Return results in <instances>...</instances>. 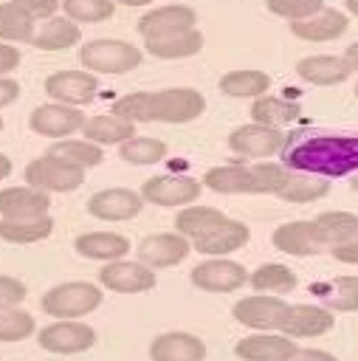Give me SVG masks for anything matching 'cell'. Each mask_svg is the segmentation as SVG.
<instances>
[{
    "label": "cell",
    "mask_w": 358,
    "mask_h": 361,
    "mask_svg": "<svg viewBox=\"0 0 358 361\" xmlns=\"http://www.w3.org/2000/svg\"><path fill=\"white\" fill-rule=\"evenodd\" d=\"M17 96H20V85L14 79H8V76H0V107L14 104Z\"/></svg>",
    "instance_id": "c3c4849f"
},
{
    "label": "cell",
    "mask_w": 358,
    "mask_h": 361,
    "mask_svg": "<svg viewBox=\"0 0 358 361\" xmlns=\"http://www.w3.org/2000/svg\"><path fill=\"white\" fill-rule=\"evenodd\" d=\"M48 155H54V158H59V161H68V164H73V166H79V169L96 166V164H101V158H104L101 147L93 144V141H87V138H85V141L59 138L56 144H51Z\"/></svg>",
    "instance_id": "d590c367"
},
{
    "label": "cell",
    "mask_w": 358,
    "mask_h": 361,
    "mask_svg": "<svg viewBox=\"0 0 358 361\" xmlns=\"http://www.w3.org/2000/svg\"><path fill=\"white\" fill-rule=\"evenodd\" d=\"M25 183L39 192H73L85 183V169L45 152L25 166Z\"/></svg>",
    "instance_id": "8992f818"
},
{
    "label": "cell",
    "mask_w": 358,
    "mask_h": 361,
    "mask_svg": "<svg viewBox=\"0 0 358 361\" xmlns=\"http://www.w3.org/2000/svg\"><path fill=\"white\" fill-rule=\"evenodd\" d=\"M34 316L17 307H0V341H23L34 333Z\"/></svg>",
    "instance_id": "b9f144b4"
},
{
    "label": "cell",
    "mask_w": 358,
    "mask_h": 361,
    "mask_svg": "<svg viewBox=\"0 0 358 361\" xmlns=\"http://www.w3.org/2000/svg\"><path fill=\"white\" fill-rule=\"evenodd\" d=\"M344 59L350 62V68H352V71H358V42H352V45L347 48V54H344Z\"/></svg>",
    "instance_id": "f907efd6"
},
{
    "label": "cell",
    "mask_w": 358,
    "mask_h": 361,
    "mask_svg": "<svg viewBox=\"0 0 358 361\" xmlns=\"http://www.w3.org/2000/svg\"><path fill=\"white\" fill-rule=\"evenodd\" d=\"M0 130H3V118H0Z\"/></svg>",
    "instance_id": "6f0895ef"
},
{
    "label": "cell",
    "mask_w": 358,
    "mask_h": 361,
    "mask_svg": "<svg viewBox=\"0 0 358 361\" xmlns=\"http://www.w3.org/2000/svg\"><path fill=\"white\" fill-rule=\"evenodd\" d=\"M344 3H347V11L358 17V0H344Z\"/></svg>",
    "instance_id": "db71d44e"
},
{
    "label": "cell",
    "mask_w": 358,
    "mask_h": 361,
    "mask_svg": "<svg viewBox=\"0 0 358 361\" xmlns=\"http://www.w3.org/2000/svg\"><path fill=\"white\" fill-rule=\"evenodd\" d=\"M76 251L87 259H121L130 251V240L124 234H113V231H85L76 237Z\"/></svg>",
    "instance_id": "4316f807"
},
{
    "label": "cell",
    "mask_w": 358,
    "mask_h": 361,
    "mask_svg": "<svg viewBox=\"0 0 358 361\" xmlns=\"http://www.w3.org/2000/svg\"><path fill=\"white\" fill-rule=\"evenodd\" d=\"M333 313L319 305H290L282 322V336L288 338H313L333 327Z\"/></svg>",
    "instance_id": "d6986e66"
},
{
    "label": "cell",
    "mask_w": 358,
    "mask_h": 361,
    "mask_svg": "<svg viewBox=\"0 0 358 361\" xmlns=\"http://www.w3.org/2000/svg\"><path fill=\"white\" fill-rule=\"evenodd\" d=\"M82 133H85V138L87 141H93V144H124L127 138H132L135 135V124L132 121H124V118H118V116H90V118H85V124H82Z\"/></svg>",
    "instance_id": "f1b7e54d"
},
{
    "label": "cell",
    "mask_w": 358,
    "mask_h": 361,
    "mask_svg": "<svg viewBox=\"0 0 358 361\" xmlns=\"http://www.w3.org/2000/svg\"><path fill=\"white\" fill-rule=\"evenodd\" d=\"M355 96H358V85H355Z\"/></svg>",
    "instance_id": "9f6ffc18"
},
{
    "label": "cell",
    "mask_w": 358,
    "mask_h": 361,
    "mask_svg": "<svg viewBox=\"0 0 358 361\" xmlns=\"http://www.w3.org/2000/svg\"><path fill=\"white\" fill-rule=\"evenodd\" d=\"M299 347L293 344V338L288 336H276V333H257V336H245L237 341L234 353L242 361H288Z\"/></svg>",
    "instance_id": "44dd1931"
},
{
    "label": "cell",
    "mask_w": 358,
    "mask_h": 361,
    "mask_svg": "<svg viewBox=\"0 0 358 361\" xmlns=\"http://www.w3.org/2000/svg\"><path fill=\"white\" fill-rule=\"evenodd\" d=\"M296 73H299L304 82H310V85L327 87V85L347 82L350 73H352V68H350V62H347L344 56L321 54V56H304V59H299Z\"/></svg>",
    "instance_id": "d4e9b609"
},
{
    "label": "cell",
    "mask_w": 358,
    "mask_h": 361,
    "mask_svg": "<svg viewBox=\"0 0 358 361\" xmlns=\"http://www.w3.org/2000/svg\"><path fill=\"white\" fill-rule=\"evenodd\" d=\"M113 3H121V6H149L152 0H113Z\"/></svg>",
    "instance_id": "f5cc1de1"
},
{
    "label": "cell",
    "mask_w": 358,
    "mask_h": 361,
    "mask_svg": "<svg viewBox=\"0 0 358 361\" xmlns=\"http://www.w3.org/2000/svg\"><path fill=\"white\" fill-rule=\"evenodd\" d=\"M226 214L220 209H211V206H189V209H180L175 214V231L183 234L189 243L200 234H206L214 223H220Z\"/></svg>",
    "instance_id": "8d00e7d4"
},
{
    "label": "cell",
    "mask_w": 358,
    "mask_h": 361,
    "mask_svg": "<svg viewBox=\"0 0 358 361\" xmlns=\"http://www.w3.org/2000/svg\"><path fill=\"white\" fill-rule=\"evenodd\" d=\"M192 251V243L183 234H149L138 243V262H144L147 268H172L178 262L186 259V254Z\"/></svg>",
    "instance_id": "9a60e30c"
},
{
    "label": "cell",
    "mask_w": 358,
    "mask_h": 361,
    "mask_svg": "<svg viewBox=\"0 0 358 361\" xmlns=\"http://www.w3.org/2000/svg\"><path fill=\"white\" fill-rule=\"evenodd\" d=\"M347 28H350V17L341 14L338 8H321L304 20L290 23L293 37H299L304 42H327V39L341 37Z\"/></svg>",
    "instance_id": "7402d4cb"
},
{
    "label": "cell",
    "mask_w": 358,
    "mask_h": 361,
    "mask_svg": "<svg viewBox=\"0 0 358 361\" xmlns=\"http://www.w3.org/2000/svg\"><path fill=\"white\" fill-rule=\"evenodd\" d=\"M34 20L14 3H0V42H31Z\"/></svg>",
    "instance_id": "f35d334b"
},
{
    "label": "cell",
    "mask_w": 358,
    "mask_h": 361,
    "mask_svg": "<svg viewBox=\"0 0 358 361\" xmlns=\"http://www.w3.org/2000/svg\"><path fill=\"white\" fill-rule=\"evenodd\" d=\"M39 347L56 355H73V353H85L96 344V330L90 324L73 322V319H62L54 322L48 327L39 330Z\"/></svg>",
    "instance_id": "52a82bcc"
},
{
    "label": "cell",
    "mask_w": 358,
    "mask_h": 361,
    "mask_svg": "<svg viewBox=\"0 0 358 361\" xmlns=\"http://www.w3.org/2000/svg\"><path fill=\"white\" fill-rule=\"evenodd\" d=\"M302 107L296 102L288 99H276V96H257L251 104V118L254 124H265V127H279L288 124L293 118H299Z\"/></svg>",
    "instance_id": "836d02e7"
},
{
    "label": "cell",
    "mask_w": 358,
    "mask_h": 361,
    "mask_svg": "<svg viewBox=\"0 0 358 361\" xmlns=\"http://www.w3.org/2000/svg\"><path fill=\"white\" fill-rule=\"evenodd\" d=\"M321 8H324V0H268V11L279 14V17L290 20V23L304 20V17H310V14L321 11Z\"/></svg>",
    "instance_id": "7bdbcfd3"
},
{
    "label": "cell",
    "mask_w": 358,
    "mask_h": 361,
    "mask_svg": "<svg viewBox=\"0 0 358 361\" xmlns=\"http://www.w3.org/2000/svg\"><path fill=\"white\" fill-rule=\"evenodd\" d=\"M228 147H231L237 155H245V158H268V155L282 152V147H285V133H282L279 127L245 124V127H237V130L228 135Z\"/></svg>",
    "instance_id": "4fadbf2b"
},
{
    "label": "cell",
    "mask_w": 358,
    "mask_h": 361,
    "mask_svg": "<svg viewBox=\"0 0 358 361\" xmlns=\"http://www.w3.org/2000/svg\"><path fill=\"white\" fill-rule=\"evenodd\" d=\"M248 282L254 290H262V293H288L296 288V274L288 265L268 262V265H259L254 274H248Z\"/></svg>",
    "instance_id": "74e56055"
},
{
    "label": "cell",
    "mask_w": 358,
    "mask_h": 361,
    "mask_svg": "<svg viewBox=\"0 0 358 361\" xmlns=\"http://www.w3.org/2000/svg\"><path fill=\"white\" fill-rule=\"evenodd\" d=\"M99 282L116 293H144L155 288V271L147 268L144 262L113 259L99 271Z\"/></svg>",
    "instance_id": "5bb4252c"
},
{
    "label": "cell",
    "mask_w": 358,
    "mask_h": 361,
    "mask_svg": "<svg viewBox=\"0 0 358 361\" xmlns=\"http://www.w3.org/2000/svg\"><path fill=\"white\" fill-rule=\"evenodd\" d=\"M42 87L54 102L70 104V107H82V104H90L96 99L99 82L87 71H56V73H51L45 79Z\"/></svg>",
    "instance_id": "ba28073f"
},
{
    "label": "cell",
    "mask_w": 358,
    "mask_h": 361,
    "mask_svg": "<svg viewBox=\"0 0 358 361\" xmlns=\"http://www.w3.org/2000/svg\"><path fill=\"white\" fill-rule=\"evenodd\" d=\"M138 195L155 206H186V203L197 200L200 183L186 175H155V178L144 180Z\"/></svg>",
    "instance_id": "8fae6325"
},
{
    "label": "cell",
    "mask_w": 358,
    "mask_h": 361,
    "mask_svg": "<svg viewBox=\"0 0 358 361\" xmlns=\"http://www.w3.org/2000/svg\"><path fill=\"white\" fill-rule=\"evenodd\" d=\"M206 110L203 93L192 87H166V90H141L127 93L113 102V116L124 121H166V124H183L195 121Z\"/></svg>",
    "instance_id": "7a4b0ae2"
},
{
    "label": "cell",
    "mask_w": 358,
    "mask_h": 361,
    "mask_svg": "<svg viewBox=\"0 0 358 361\" xmlns=\"http://www.w3.org/2000/svg\"><path fill=\"white\" fill-rule=\"evenodd\" d=\"M59 6L73 23H104L116 14L113 0H62Z\"/></svg>",
    "instance_id": "60d3db41"
},
{
    "label": "cell",
    "mask_w": 358,
    "mask_h": 361,
    "mask_svg": "<svg viewBox=\"0 0 358 361\" xmlns=\"http://www.w3.org/2000/svg\"><path fill=\"white\" fill-rule=\"evenodd\" d=\"M330 192V183L327 178H319V175H304V172H290L285 186L276 192L282 200L288 203H313L319 197H324Z\"/></svg>",
    "instance_id": "e575fe53"
},
{
    "label": "cell",
    "mask_w": 358,
    "mask_h": 361,
    "mask_svg": "<svg viewBox=\"0 0 358 361\" xmlns=\"http://www.w3.org/2000/svg\"><path fill=\"white\" fill-rule=\"evenodd\" d=\"M195 23H197L195 8H189V6H161V8L147 11L138 20V34L147 39V37H161V34L195 28Z\"/></svg>",
    "instance_id": "603a6c76"
},
{
    "label": "cell",
    "mask_w": 358,
    "mask_h": 361,
    "mask_svg": "<svg viewBox=\"0 0 358 361\" xmlns=\"http://www.w3.org/2000/svg\"><path fill=\"white\" fill-rule=\"evenodd\" d=\"M352 189H355V192H358V178H355V180H352Z\"/></svg>",
    "instance_id": "11a10c76"
},
{
    "label": "cell",
    "mask_w": 358,
    "mask_h": 361,
    "mask_svg": "<svg viewBox=\"0 0 358 361\" xmlns=\"http://www.w3.org/2000/svg\"><path fill=\"white\" fill-rule=\"evenodd\" d=\"M85 118L87 116L70 104H39V107H34L28 127L45 138H68L76 130H82Z\"/></svg>",
    "instance_id": "7c38bea8"
},
{
    "label": "cell",
    "mask_w": 358,
    "mask_h": 361,
    "mask_svg": "<svg viewBox=\"0 0 358 361\" xmlns=\"http://www.w3.org/2000/svg\"><path fill=\"white\" fill-rule=\"evenodd\" d=\"M82 39V31L73 20L68 17H51L45 20V25L39 31H34L31 37V45L39 48V51H65L70 45H76Z\"/></svg>",
    "instance_id": "83f0119b"
},
{
    "label": "cell",
    "mask_w": 358,
    "mask_h": 361,
    "mask_svg": "<svg viewBox=\"0 0 358 361\" xmlns=\"http://www.w3.org/2000/svg\"><path fill=\"white\" fill-rule=\"evenodd\" d=\"M25 285L14 276H6L0 274V307H17L23 299H25Z\"/></svg>",
    "instance_id": "ee69618b"
},
{
    "label": "cell",
    "mask_w": 358,
    "mask_h": 361,
    "mask_svg": "<svg viewBox=\"0 0 358 361\" xmlns=\"http://www.w3.org/2000/svg\"><path fill=\"white\" fill-rule=\"evenodd\" d=\"M271 87V76L262 71H228L220 76V90L231 99H257Z\"/></svg>",
    "instance_id": "1f68e13d"
},
{
    "label": "cell",
    "mask_w": 358,
    "mask_h": 361,
    "mask_svg": "<svg viewBox=\"0 0 358 361\" xmlns=\"http://www.w3.org/2000/svg\"><path fill=\"white\" fill-rule=\"evenodd\" d=\"M152 361H203L206 344L192 333H161L149 344Z\"/></svg>",
    "instance_id": "cb8c5ba5"
},
{
    "label": "cell",
    "mask_w": 358,
    "mask_h": 361,
    "mask_svg": "<svg viewBox=\"0 0 358 361\" xmlns=\"http://www.w3.org/2000/svg\"><path fill=\"white\" fill-rule=\"evenodd\" d=\"M288 361H338V358L324 353V350H296Z\"/></svg>",
    "instance_id": "681fc988"
},
{
    "label": "cell",
    "mask_w": 358,
    "mask_h": 361,
    "mask_svg": "<svg viewBox=\"0 0 358 361\" xmlns=\"http://www.w3.org/2000/svg\"><path fill=\"white\" fill-rule=\"evenodd\" d=\"M118 155H121L127 164L149 166V164H158V161L166 155V144L158 141V138H141V135H132V138H127V141L118 147Z\"/></svg>",
    "instance_id": "ab89813d"
},
{
    "label": "cell",
    "mask_w": 358,
    "mask_h": 361,
    "mask_svg": "<svg viewBox=\"0 0 358 361\" xmlns=\"http://www.w3.org/2000/svg\"><path fill=\"white\" fill-rule=\"evenodd\" d=\"M8 175H11V158L0 152V180H3V178H8Z\"/></svg>",
    "instance_id": "816d5d0a"
},
{
    "label": "cell",
    "mask_w": 358,
    "mask_h": 361,
    "mask_svg": "<svg viewBox=\"0 0 358 361\" xmlns=\"http://www.w3.org/2000/svg\"><path fill=\"white\" fill-rule=\"evenodd\" d=\"M330 254L338 259V262H347V265H358V237L341 243V245H333Z\"/></svg>",
    "instance_id": "bcb514c9"
},
{
    "label": "cell",
    "mask_w": 358,
    "mask_h": 361,
    "mask_svg": "<svg viewBox=\"0 0 358 361\" xmlns=\"http://www.w3.org/2000/svg\"><path fill=\"white\" fill-rule=\"evenodd\" d=\"M288 175L290 169H285L282 164H228L211 166L203 175V183L220 195H276L285 186Z\"/></svg>",
    "instance_id": "3957f363"
},
{
    "label": "cell",
    "mask_w": 358,
    "mask_h": 361,
    "mask_svg": "<svg viewBox=\"0 0 358 361\" xmlns=\"http://www.w3.org/2000/svg\"><path fill=\"white\" fill-rule=\"evenodd\" d=\"M51 197L48 192H39L34 186H6L0 189V214L6 220H25L48 214Z\"/></svg>",
    "instance_id": "ffe728a7"
},
{
    "label": "cell",
    "mask_w": 358,
    "mask_h": 361,
    "mask_svg": "<svg viewBox=\"0 0 358 361\" xmlns=\"http://www.w3.org/2000/svg\"><path fill=\"white\" fill-rule=\"evenodd\" d=\"M144 48L158 59H183V56H195L203 48V34L197 28H186L161 37H147Z\"/></svg>",
    "instance_id": "484cf974"
},
{
    "label": "cell",
    "mask_w": 358,
    "mask_h": 361,
    "mask_svg": "<svg viewBox=\"0 0 358 361\" xmlns=\"http://www.w3.org/2000/svg\"><path fill=\"white\" fill-rule=\"evenodd\" d=\"M273 245L282 254H293V257H310V254H319L324 248L321 234H319V228H316L313 220H290V223H282L273 231Z\"/></svg>",
    "instance_id": "ac0fdd59"
},
{
    "label": "cell",
    "mask_w": 358,
    "mask_h": 361,
    "mask_svg": "<svg viewBox=\"0 0 358 361\" xmlns=\"http://www.w3.org/2000/svg\"><path fill=\"white\" fill-rule=\"evenodd\" d=\"M101 305V288L93 282H62L42 293L39 307L54 319H82Z\"/></svg>",
    "instance_id": "277c9868"
},
{
    "label": "cell",
    "mask_w": 358,
    "mask_h": 361,
    "mask_svg": "<svg viewBox=\"0 0 358 361\" xmlns=\"http://www.w3.org/2000/svg\"><path fill=\"white\" fill-rule=\"evenodd\" d=\"M282 166L319 178L358 172V135H285Z\"/></svg>",
    "instance_id": "6da1fadb"
},
{
    "label": "cell",
    "mask_w": 358,
    "mask_h": 361,
    "mask_svg": "<svg viewBox=\"0 0 358 361\" xmlns=\"http://www.w3.org/2000/svg\"><path fill=\"white\" fill-rule=\"evenodd\" d=\"M54 231V217L39 214V217H25V220H0V240L6 243H39Z\"/></svg>",
    "instance_id": "4dcf8cb0"
},
{
    "label": "cell",
    "mask_w": 358,
    "mask_h": 361,
    "mask_svg": "<svg viewBox=\"0 0 358 361\" xmlns=\"http://www.w3.org/2000/svg\"><path fill=\"white\" fill-rule=\"evenodd\" d=\"M144 209V197L132 189H101L96 195H90L87 200V212L99 220H110V223H118V220H132L138 212Z\"/></svg>",
    "instance_id": "2e32d148"
},
{
    "label": "cell",
    "mask_w": 358,
    "mask_h": 361,
    "mask_svg": "<svg viewBox=\"0 0 358 361\" xmlns=\"http://www.w3.org/2000/svg\"><path fill=\"white\" fill-rule=\"evenodd\" d=\"M310 290L327 305V310H358V276H338L324 285H310Z\"/></svg>",
    "instance_id": "f546056e"
},
{
    "label": "cell",
    "mask_w": 358,
    "mask_h": 361,
    "mask_svg": "<svg viewBox=\"0 0 358 361\" xmlns=\"http://www.w3.org/2000/svg\"><path fill=\"white\" fill-rule=\"evenodd\" d=\"M17 8H23L31 20H51L59 8V0H8Z\"/></svg>",
    "instance_id": "f6af8a7d"
},
{
    "label": "cell",
    "mask_w": 358,
    "mask_h": 361,
    "mask_svg": "<svg viewBox=\"0 0 358 361\" xmlns=\"http://www.w3.org/2000/svg\"><path fill=\"white\" fill-rule=\"evenodd\" d=\"M288 302L276 299V296H245L234 305V319L245 327H254L259 333H271V330H279L282 322H285V313H288Z\"/></svg>",
    "instance_id": "30bf717a"
},
{
    "label": "cell",
    "mask_w": 358,
    "mask_h": 361,
    "mask_svg": "<svg viewBox=\"0 0 358 361\" xmlns=\"http://www.w3.org/2000/svg\"><path fill=\"white\" fill-rule=\"evenodd\" d=\"M79 59L90 73H127L141 65V48L124 39H90L82 45Z\"/></svg>",
    "instance_id": "5b68a950"
},
{
    "label": "cell",
    "mask_w": 358,
    "mask_h": 361,
    "mask_svg": "<svg viewBox=\"0 0 358 361\" xmlns=\"http://www.w3.org/2000/svg\"><path fill=\"white\" fill-rule=\"evenodd\" d=\"M17 65H20V51L8 42H0V76L11 73Z\"/></svg>",
    "instance_id": "7dc6e473"
},
{
    "label": "cell",
    "mask_w": 358,
    "mask_h": 361,
    "mask_svg": "<svg viewBox=\"0 0 358 361\" xmlns=\"http://www.w3.org/2000/svg\"><path fill=\"white\" fill-rule=\"evenodd\" d=\"M248 237H251V231H248L245 223L231 220V217H223L206 234L195 237L192 240V248L200 251V254H209V257H220V254H231V251L242 248L248 243Z\"/></svg>",
    "instance_id": "e0dca14e"
},
{
    "label": "cell",
    "mask_w": 358,
    "mask_h": 361,
    "mask_svg": "<svg viewBox=\"0 0 358 361\" xmlns=\"http://www.w3.org/2000/svg\"><path fill=\"white\" fill-rule=\"evenodd\" d=\"M248 282V271L231 259H206L192 268V285L209 293H231Z\"/></svg>",
    "instance_id": "9c48e42d"
},
{
    "label": "cell",
    "mask_w": 358,
    "mask_h": 361,
    "mask_svg": "<svg viewBox=\"0 0 358 361\" xmlns=\"http://www.w3.org/2000/svg\"><path fill=\"white\" fill-rule=\"evenodd\" d=\"M313 223L321 234V243L330 248L358 237V217L352 212H321Z\"/></svg>",
    "instance_id": "d6a6232c"
}]
</instances>
